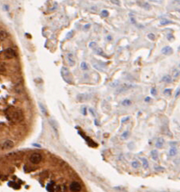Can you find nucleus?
<instances>
[{"instance_id": "12", "label": "nucleus", "mask_w": 180, "mask_h": 192, "mask_svg": "<svg viewBox=\"0 0 180 192\" xmlns=\"http://www.w3.org/2000/svg\"><path fill=\"white\" fill-rule=\"evenodd\" d=\"M8 38V33L6 30H0V41H4Z\"/></svg>"}, {"instance_id": "41", "label": "nucleus", "mask_w": 180, "mask_h": 192, "mask_svg": "<svg viewBox=\"0 0 180 192\" xmlns=\"http://www.w3.org/2000/svg\"><path fill=\"white\" fill-rule=\"evenodd\" d=\"M83 114L84 115L87 114V110H86V108H83Z\"/></svg>"}, {"instance_id": "38", "label": "nucleus", "mask_w": 180, "mask_h": 192, "mask_svg": "<svg viewBox=\"0 0 180 192\" xmlns=\"http://www.w3.org/2000/svg\"><path fill=\"white\" fill-rule=\"evenodd\" d=\"M89 111H90V112H91V113L92 114V115H93L94 117H95V110H94L93 109H91H91H89Z\"/></svg>"}, {"instance_id": "22", "label": "nucleus", "mask_w": 180, "mask_h": 192, "mask_svg": "<svg viewBox=\"0 0 180 192\" xmlns=\"http://www.w3.org/2000/svg\"><path fill=\"white\" fill-rule=\"evenodd\" d=\"M131 165H132V167H133V168H135V169H137V168H139V167H140V164H139V162H138V161H136V160L133 161V162H132V164H131Z\"/></svg>"}, {"instance_id": "16", "label": "nucleus", "mask_w": 180, "mask_h": 192, "mask_svg": "<svg viewBox=\"0 0 180 192\" xmlns=\"http://www.w3.org/2000/svg\"><path fill=\"white\" fill-rule=\"evenodd\" d=\"M161 80L163 81V82H164V83H171V81H172V78H171V76L166 75V76H163V78H162Z\"/></svg>"}, {"instance_id": "46", "label": "nucleus", "mask_w": 180, "mask_h": 192, "mask_svg": "<svg viewBox=\"0 0 180 192\" xmlns=\"http://www.w3.org/2000/svg\"><path fill=\"white\" fill-rule=\"evenodd\" d=\"M178 49H179V50H180V47H179V48H178Z\"/></svg>"}, {"instance_id": "20", "label": "nucleus", "mask_w": 180, "mask_h": 192, "mask_svg": "<svg viewBox=\"0 0 180 192\" xmlns=\"http://www.w3.org/2000/svg\"><path fill=\"white\" fill-rule=\"evenodd\" d=\"M173 22H172L170 20H168V19H162L160 21V25L161 26H166V25H168V24H172Z\"/></svg>"}, {"instance_id": "1", "label": "nucleus", "mask_w": 180, "mask_h": 192, "mask_svg": "<svg viewBox=\"0 0 180 192\" xmlns=\"http://www.w3.org/2000/svg\"><path fill=\"white\" fill-rule=\"evenodd\" d=\"M61 75L63 79L66 81L67 83L71 84L72 83V81H71V73L69 71V70L68 69V68L66 67H63L61 69Z\"/></svg>"}, {"instance_id": "32", "label": "nucleus", "mask_w": 180, "mask_h": 192, "mask_svg": "<svg viewBox=\"0 0 180 192\" xmlns=\"http://www.w3.org/2000/svg\"><path fill=\"white\" fill-rule=\"evenodd\" d=\"M179 95H180V88H178V89L176 90V91H175V98L177 99Z\"/></svg>"}, {"instance_id": "29", "label": "nucleus", "mask_w": 180, "mask_h": 192, "mask_svg": "<svg viewBox=\"0 0 180 192\" xmlns=\"http://www.w3.org/2000/svg\"><path fill=\"white\" fill-rule=\"evenodd\" d=\"M96 46H97V44H96V42H95V41L91 42V43H90V45H89V47H90V48H91V49H95Z\"/></svg>"}, {"instance_id": "35", "label": "nucleus", "mask_w": 180, "mask_h": 192, "mask_svg": "<svg viewBox=\"0 0 180 192\" xmlns=\"http://www.w3.org/2000/svg\"><path fill=\"white\" fill-rule=\"evenodd\" d=\"M149 1L152 2V3H161L162 0H149Z\"/></svg>"}, {"instance_id": "7", "label": "nucleus", "mask_w": 180, "mask_h": 192, "mask_svg": "<svg viewBox=\"0 0 180 192\" xmlns=\"http://www.w3.org/2000/svg\"><path fill=\"white\" fill-rule=\"evenodd\" d=\"M13 118L15 120L16 122H20L21 119L23 118V114L20 110H17L14 114H13Z\"/></svg>"}, {"instance_id": "11", "label": "nucleus", "mask_w": 180, "mask_h": 192, "mask_svg": "<svg viewBox=\"0 0 180 192\" xmlns=\"http://www.w3.org/2000/svg\"><path fill=\"white\" fill-rule=\"evenodd\" d=\"M67 59H68V63H69V64H70L71 66L75 65V60H74V57H73L72 53H68V54L67 55Z\"/></svg>"}, {"instance_id": "5", "label": "nucleus", "mask_w": 180, "mask_h": 192, "mask_svg": "<svg viewBox=\"0 0 180 192\" xmlns=\"http://www.w3.org/2000/svg\"><path fill=\"white\" fill-rule=\"evenodd\" d=\"M82 189V186L80 183L78 182H72L70 184V190L71 191H80Z\"/></svg>"}, {"instance_id": "42", "label": "nucleus", "mask_w": 180, "mask_h": 192, "mask_svg": "<svg viewBox=\"0 0 180 192\" xmlns=\"http://www.w3.org/2000/svg\"><path fill=\"white\" fill-rule=\"evenodd\" d=\"M107 40H108V41H111V40H112V37H111V36H108V37H107Z\"/></svg>"}, {"instance_id": "8", "label": "nucleus", "mask_w": 180, "mask_h": 192, "mask_svg": "<svg viewBox=\"0 0 180 192\" xmlns=\"http://www.w3.org/2000/svg\"><path fill=\"white\" fill-rule=\"evenodd\" d=\"M161 53L163 55L169 56V55L172 54V53H173V49H172V48L170 47V46H165L161 49Z\"/></svg>"}, {"instance_id": "4", "label": "nucleus", "mask_w": 180, "mask_h": 192, "mask_svg": "<svg viewBox=\"0 0 180 192\" xmlns=\"http://www.w3.org/2000/svg\"><path fill=\"white\" fill-rule=\"evenodd\" d=\"M14 147V142L11 140H6V141L3 144L2 149L3 150H10Z\"/></svg>"}, {"instance_id": "28", "label": "nucleus", "mask_w": 180, "mask_h": 192, "mask_svg": "<svg viewBox=\"0 0 180 192\" xmlns=\"http://www.w3.org/2000/svg\"><path fill=\"white\" fill-rule=\"evenodd\" d=\"M128 134H129V133L128 131H125V133H123V134L121 135V137L123 139H126L128 137Z\"/></svg>"}, {"instance_id": "31", "label": "nucleus", "mask_w": 180, "mask_h": 192, "mask_svg": "<svg viewBox=\"0 0 180 192\" xmlns=\"http://www.w3.org/2000/svg\"><path fill=\"white\" fill-rule=\"evenodd\" d=\"M163 94H164L171 95V89H165L164 91H163Z\"/></svg>"}, {"instance_id": "19", "label": "nucleus", "mask_w": 180, "mask_h": 192, "mask_svg": "<svg viewBox=\"0 0 180 192\" xmlns=\"http://www.w3.org/2000/svg\"><path fill=\"white\" fill-rule=\"evenodd\" d=\"M151 156H152V157L154 160L156 161L158 160V157H159V154H158L157 150H152V152H151Z\"/></svg>"}, {"instance_id": "27", "label": "nucleus", "mask_w": 180, "mask_h": 192, "mask_svg": "<svg viewBox=\"0 0 180 192\" xmlns=\"http://www.w3.org/2000/svg\"><path fill=\"white\" fill-rule=\"evenodd\" d=\"M150 92H151V94H152L153 96H155V95H156V94H157V91H156V89L155 87L151 88V91H150Z\"/></svg>"}, {"instance_id": "3", "label": "nucleus", "mask_w": 180, "mask_h": 192, "mask_svg": "<svg viewBox=\"0 0 180 192\" xmlns=\"http://www.w3.org/2000/svg\"><path fill=\"white\" fill-rule=\"evenodd\" d=\"M49 123H50V125L52 126V129H53V133L55 134L56 137L58 138L59 137V129H58V124H57V122L53 120V119H50L49 120Z\"/></svg>"}, {"instance_id": "18", "label": "nucleus", "mask_w": 180, "mask_h": 192, "mask_svg": "<svg viewBox=\"0 0 180 192\" xmlns=\"http://www.w3.org/2000/svg\"><path fill=\"white\" fill-rule=\"evenodd\" d=\"M138 4H139L141 7H143L144 9H145V10H150L151 6H150V4H148V3L142 2V3H139Z\"/></svg>"}, {"instance_id": "24", "label": "nucleus", "mask_w": 180, "mask_h": 192, "mask_svg": "<svg viewBox=\"0 0 180 192\" xmlns=\"http://www.w3.org/2000/svg\"><path fill=\"white\" fill-rule=\"evenodd\" d=\"M81 68L83 70H88V65L86 62H82L81 63Z\"/></svg>"}, {"instance_id": "9", "label": "nucleus", "mask_w": 180, "mask_h": 192, "mask_svg": "<svg viewBox=\"0 0 180 192\" xmlns=\"http://www.w3.org/2000/svg\"><path fill=\"white\" fill-rule=\"evenodd\" d=\"M134 86L133 85H131V84H128V83H124L123 85H122L120 88L119 90L118 91V93H121V92H124L125 91H128V89H130L131 87H133Z\"/></svg>"}, {"instance_id": "14", "label": "nucleus", "mask_w": 180, "mask_h": 192, "mask_svg": "<svg viewBox=\"0 0 180 192\" xmlns=\"http://www.w3.org/2000/svg\"><path fill=\"white\" fill-rule=\"evenodd\" d=\"M38 104H39L40 110H41V113H42L43 114H44L45 116H47V115H48V111H47V110H46V108H45V105L43 104V103H41V102H39Z\"/></svg>"}, {"instance_id": "15", "label": "nucleus", "mask_w": 180, "mask_h": 192, "mask_svg": "<svg viewBox=\"0 0 180 192\" xmlns=\"http://www.w3.org/2000/svg\"><path fill=\"white\" fill-rule=\"evenodd\" d=\"M178 153V149L175 147H171L170 150H169V155L171 157H175L176 156V154Z\"/></svg>"}, {"instance_id": "40", "label": "nucleus", "mask_w": 180, "mask_h": 192, "mask_svg": "<svg viewBox=\"0 0 180 192\" xmlns=\"http://www.w3.org/2000/svg\"><path fill=\"white\" fill-rule=\"evenodd\" d=\"M145 101L146 102H149L151 101V98L148 96V97H146V98L145 99Z\"/></svg>"}, {"instance_id": "13", "label": "nucleus", "mask_w": 180, "mask_h": 192, "mask_svg": "<svg viewBox=\"0 0 180 192\" xmlns=\"http://www.w3.org/2000/svg\"><path fill=\"white\" fill-rule=\"evenodd\" d=\"M87 99H88L87 94H80L77 95V99H78V101H80V102H84L86 100H87Z\"/></svg>"}, {"instance_id": "10", "label": "nucleus", "mask_w": 180, "mask_h": 192, "mask_svg": "<svg viewBox=\"0 0 180 192\" xmlns=\"http://www.w3.org/2000/svg\"><path fill=\"white\" fill-rule=\"evenodd\" d=\"M163 145H164V140L162 137H159L156 140V147L157 148V149H161V148H163Z\"/></svg>"}, {"instance_id": "2", "label": "nucleus", "mask_w": 180, "mask_h": 192, "mask_svg": "<svg viewBox=\"0 0 180 192\" xmlns=\"http://www.w3.org/2000/svg\"><path fill=\"white\" fill-rule=\"evenodd\" d=\"M30 162H31L32 164H39L40 162L42 160V156H41V154L37 153V152L33 153L31 156L30 157Z\"/></svg>"}, {"instance_id": "6", "label": "nucleus", "mask_w": 180, "mask_h": 192, "mask_svg": "<svg viewBox=\"0 0 180 192\" xmlns=\"http://www.w3.org/2000/svg\"><path fill=\"white\" fill-rule=\"evenodd\" d=\"M4 54H5V56L8 59H12L14 57H15V55H16L15 51H14L13 49H7L5 51Z\"/></svg>"}, {"instance_id": "23", "label": "nucleus", "mask_w": 180, "mask_h": 192, "mask_svg": "<svg viewBox=\"0 0 180 192\" xmlns=\"http://www.w3.org/2000/svg\"><path fill=\"white\" fill-rule=\"evenodd\" d=\"M131 101L129 99H125L123 102H122V105L125 106H129L131 105Z\"/></svg>"}, {"instance_id": "26", "label": "nucleus", "mask_w": 180, "mask_h": 192, "mask_svg": "<svg viewBox=\"0 0 180 192\" xmlns=\"http://www.w3.org/2000/svg\"><path fill=\"white\" fill-rule=\"evenodd\" d=\"M101 14H102V16L103 18H106V17L109 16V12H108L107 10H102V12H101Z\"/></svg>"}, {"instance_id": "34", "label": "nucleus", "mask_w": 180, "mask_h": 192, "mask_svg": "<svg viewBox=\"0 0 180 192\" xmlns=\"http://www.w3.org/2000/svg\"><path fill=\"white\" fill-rule=\"evenodd\" d=\"M111 1V3H113V4H115V5H118V6H119L120 5V2H119V0H110Z\"/></svg>"}, {"instance_id": "30", "label": "nucleus", "mask_w": 180, "mask_h": 192, "mask_svg": "<svg viewBox=\"0 0 180 192\" xmlns=\"http://www.w3.org/2000/svg\"><path fill=\"white\" fill-rule=\"evenodd\" d=\"M72 36H73V31H71V32H69V33H67L66 38H67L68 39H70V38H72Z\"/></svg>"}, {"instance_id": "37", "label": "nucleus", "mask_w": 180, "mask_h": 192, "mask_svg": "<svg viewBox=\"0 0 180 192\" xmlns=\"http://www.w3.org/2000/svg\"><path fill=\"white\" fill-rule=\"evenodd\" d=\"M168 39L169 41H171L172 39H174V37L172 36L171 34H168Z\"/></svg>"}, {"instance_id": "44", "label": "nucleus", "mask_w": 180, "mask_h": 192, "mask_svg": "<svg viewBox=\"0 0 180 192\" xmlns=\"http://www.w3.org/2000/svg\"><path fill=\"white\" fill-rule=\"evenodd\" d=\"M89 27H90V25H89V24H87V26H86L84 27V29H88Z\"/></svg>"}, {"instance_id": "36", "label": "nucleus", "mask_w": 180, "mask_h": 192, "mask_svg": "<svg viewBox=\"0 0 180 192\" xmlns=\"http://www.w3.org/2000/svg\"><path fill=\"white\" fill-rule=\"evenodd\" d=\"M128 119H129V117H124V118H122V120H121V122H122V123H124V122H127V121H128Z\"/></svg>"}, {"instance_id": "21", "label": "nucleus", "mask_w": 180, "mask_h": 192, "mask_svg": "<svg viewBox=\"0 0 180 192\" xmlns=\"http://www.w3.org/2000/svg\"><path fill=\"white\" fill-rule=\"evenodd\" d=\"M173 77L175 78V79H177L179 76H180V71L178 70V69H177V68H175V69H174L173 70Z\"/></svg>"}, {"instance_id": "39", "label": "nucleus", "mask_w": 180, "mask_h": 192, "mask_svg": "<svg viewBox=\"0 0 180 192\" xmlns=\"http://www.w3.org/2000/svg\"><path fill=\"white\" fill-rule=\"evenodd\" d=\"M155 170H156V171H160V170H164V168L161 167H156Z\"/></svg>"}, {"instance_id": "17", "label": "nucleus", "mask_w": 180, "mask_h": 192, "mask_svg": "<svg viewBox=\"0 0 180 192\" xmlns=\"http://www.w3.org/2000/svg\"><path fill=\"white\" fill-rule=\"evenodd\" d=\"M140 160H141V161H142V166H143V167L145 168V169L148 168L149 164H148V161L147 160V159L142 157V158H140Z\"/></svg>"}, {"instance_id": "25", "label": "nucleus", "mask_w": 180, "mask_h": 192, "mask_svg": "<svg viewBox=\"0 0 180 192\" xmlns=\"http://www.w3.org/2000/svg\"><path fill=\"white\" fill-rule=\"evenodd\" d=\"M148 39H150L151 41H154V40L156 39V36H155L154 33H150L148 34Z\"/></svg>"}, {"instance_id": "43", "label": "nucleus", "mask_w": 180, "mask_h": 192, "mask_svg": "<svg viewBox=\"0 0 180 192\" xmlns=\"http://www.w3.org/2000/svg\"><path fill=\"white\" fill-rule=\"evenodd\" d=\"M33 146H36V147H38V148H41V147L40 145H37V144H33Z\"/></svg>"}, {"instance_id": "45", "label": "nucleus", "mask_w": 180, "mask_h": 192, "mask_svg": "<svg viewBox=\"0 0 180 192\" xmlns=\"http://www.w3.org/2000/svg\"><path fill=\"white\" fill-rule=\"evenodd\" d=\"M178 4H180V1H178Z\"/></svg>"}, {"instance_id": "33", "label": "nucleus", "mask_w": 180, "mask_h": 192, "mask_svg": "<svg viewBox=\"0 0 180 192\" xmlns=\"http://www.w3.org/2000/svg\"><path fill=\"white\" fill-rule=\"evenodd\" d=\"M96 53H97V54H99V55H103L102 49H100V48H98V49H97V51H96Z\"/></svg>"}]
</instances>
